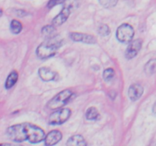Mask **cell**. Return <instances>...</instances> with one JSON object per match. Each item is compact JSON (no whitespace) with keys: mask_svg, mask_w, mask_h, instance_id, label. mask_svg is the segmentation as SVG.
<instances>
[{"mask_svg":"<svg viewBox=\"0 0 156 146\" xmlns=\"http://www.w3.org/2000/svg\"><path fill=\"white\" fill-rule=\"evenodd\" d=\"M62 45V40L56 35L52 38L47 39V40L38 46L36 50L37 57L41 59H47L55 56L58 50Z\"/></svg>","mask_w":156,"mask_h":146,"instance_id":"cell-1","label":"cell"},{"mask_svg":"<svg viewBox=\"0 0 156 146\" xmlns=\"http://www.w3.org/2000/svg\"><path fill=\"white\" fill-rule=\"evenodd\" d=\"M73 92L69 89H66L59 92L56 96L53 97L50 101L47 103V107L52 110L58 109L65 106L69 100L72 98Z\"/></svg>","mask_w":156,"mask_h":146,"instance_id":"cell-2","label":"cell"},{"mask_svg":"<svg viewBox=\"0 0 156 146\" xmlns=\"http://www.w3.org/2000/svg\"><path fill=\"white\" fill-rule=\"evenodd\" d=\"M7 135L11 140L15 142H22L27 140L25 123L13 125L8 128Z\"/></svg>","mask_w":156,"mask_h":146,"instance_id":"cell-3","label":"cell"},{"mask_svg":"<svg viewBox=\"0 0 156 146\" xmlns=\"http://www.w3.org/2000/svg\"><path fill=\"white\" fill-rule=\"evenodd\" d=\"M25 126L26 131H27V140L30 143L36 144V143H39L44 140L46 135L44 131L41 128L29 123H25Z\"/></svg>","mask_w":156,"mask_h":146,"instance_id":"cell-4","label":"cell"},{"mask_svg":"<svg viewBox=\"0 0 156 146\" xmlns=\"http://www.w3.org/2000/svg\"><path fill=\"white\" fill-rule=\"evenodd\" d=\"M134 29L130 24H123L119 26L116 33V36L120 42L123 43H130L133 39Z\"/></svg>","mask_w":156,"mask_h":146,"instance_id":"cell-5","label":"cell"},{"mask_svg":"<svg viewBox=\"0 0 156 146\" xmlns=\"http://www.w3.org/2000/svg\"><path fill=\"white\" fill-rule=\"evenodd\" d=\"M71 109L69 108H60L56 109L50 114L49 117V123L51 125H61L66 122L71 116Z\"/></svg>","mask_w":156,"mask_h":146,"instance_id":"cell-6","label":"cell"},{"mask_svg":"<svg viewBox=\"0 0 156 146\" xmlns=\"http://www.w3.org/2000/svg\"><path fill=\"white\" fill-rule=\"evenodd\" d=\"M143 45V40L140 39H136L132 40L129 43L126 52H125V56L127 59H131L136 57L140 51Z\"/></svg>","mask_w":156,"mask_h":146,"instance_id":"cell-7","label":"cell"},{"mask_svg":"<svg viewBox=\"0 0 156 146\" xmlns=\"http://www.w3.org/2000/svg\"><path fill=\"white\" fill-rule=\"evenodd\" d=\"M73 5H74V4L66 5L63 9H62V10L60 12V13L53 18L52 24L54 26H59L62 25L63 23H65L69 18V17L70 14H71V11Z\"/></svg>","mask_w":156,"mask_h":146,"instance_id":"cell-8","label":"cell"},{"mask_svg":"<svg viewBox=\"0 0 156 146\" xmlns=\"http://www.w3.org/2000/svg\"><path fill=\"white\" fill-rule=\"evenodd\" d=\"M69 37L71 38L72 40L75 42H81L87 44H94L96 43L95 38L87 33L73 32V33H70Z\"/></svg>","mask_w":156,"mask_h":146,"instance_id":"cell-9","label":"cell"},{"mask_svg":"<svg viewBox=\"0 0 156 146\" xmlns=\"http://www.w3.org/2000/svg\"><path fill=\"white\" fill-rule=\"evenodd\" d=\"M144 89L140 84H133L128 90V96L132 101H136L142 97Z\"/></svg>","mask_w":156,"mask_h":146,"instance_id":"cell-10","label":"cell"},{"mask_svg":"<svg viewBox=\"0 0 156 146\" xmlns=\"http://www.w3.org/2000/svg\"><path fill=\"white\" fill-rule=\"evenodd\" d=\"M62 138V132L59 130H52L47 134L44 138L46 145H54L57 144Z\"/></svg>","mask_w":156,"mask_h":146,"instance_id":"cell-11","label":"cell"},{"mask_svg":"<svg viewBox=\"0 0 156 146\" xmlns=\"http://www.w3.org/2000/svg\"><path fill=\"white\" fill-rule=\"evenodd\" d=\"M38 74L44 82H50V81H53L56 79L57 73L53 71V70L50 68H47V67H41L39 68L38 71Z\"/></svg>","mask_w":156,"mask_h":146,"instance_id":"cell-12","label":"cell"},{"mask_svg":"<svg viewBox=\"0 0 156 146\" xmlns=\"http://www.w3.org/2000/svg\"><path fill=\"white\" fill-rule=\"evenodd\" d=\"M67 145H76V146H82L86 145L87 143L85 141V138L81 135H74L70 137L66 142Z\"/></svg>","mask_w":156,"mask_h":146,"instance_id":"cell-13","label":"cell"},{"mask_svg":"<svg viewBox=\"0 0 156 146\" xmlns=\"http://www.w3.org/2000/svg\"><path fill=\"white\" fill-rule=\"evenodd\" d=\"M18 79V74L16 71H12L8 76L7 79L5 81V88L6 89H10L14 85L16 84L17 81Z\"/></svg>","mask_w":156,"mask_h":146,"instance_id":"cell-14","label":"cell"},{"mask_svg":"<svg viewBox=\"0 0 156 146\" xmlns=\"http://www.w3.org/2000/svg\"><path fill=\"white\" fill-rule=\"evenodd\" d=\"M41 33L44 35L47 39L49 38H52L53 36H56V29H55V26L53 25H46L41 30Z\"/></svg>","mask_w":156,"mask_h":146,"instance_id":"cell-15","label":"cell"},{"mask_svg":"<svg viewBox=\"0 0 156 146\" xmlns=\"http://www.w3.org/2000/svg\"><path fill=\"white\" fill-rule=\"evenodd\" d=\"M144 71L147 75H152L156 72V59H150L145 65Z\"/></svg>","mask_w":156,"mask_h":146,"instance_id":"cell-16","label":"cell"},{"mask_svg":"<svg viewBox=\"0 0 156 146\" xmlns=\"http://www.w3.org/2000/svg\"><path fill=\"white\" fill-rule=\"evenodd\" d=\"M99 116H100V114H99L98 110L97 108L94 106L88 108L85 113V117L88 120H97Z\"/></svg>","mask_w":156,"mask_h":146,"instance_id":"cell-17","label":"cell"},{"mask_svg":"<svg viewBox=\"0 0 156 146\" xmlns=\"http://www.w3.org/2000/svg\"><path fill=\"white\" fill-rule=\"evenodd\" d=\"M10 28L11 31H12V33H15V34H18V33H19L21 31V30H22V24H21V23L19 21H18V20H13V21L11 22Z\"/></svg>","mask_w":156,"mask_h":146,"instance_id":"cell-18","label":"cell"},{"mask_svg":"<svg viewBox=\"0 0 156 146\" xmlns=\"http://www.w3.org/2000/svg\"><path fill=\"white\" fill-rule=\"evenodd\" d=\"M100 4L106 9L114 7L118 2V0H98Z\"/></svg>","mask_w":156,"mask_h":146,"instance_id":"cell-19","label":"cell"},{"mask_svg":"<svg viewBox=\"0 0 156 146\" xmlns=\"http://www.w3.org/2000/svg\"><path fill=\"white\" fill-rule=\"evenodd\" d=\"M114 70L111 68H108L107 69H105L103 72V78L105 79L106 82H109L111 81L113 78L114 77Z\"/></svg>","mask_w":156,"mask_h":146,"instance_id":"cell-20","label":"cell"},{"mask_svg":"<svg viewBox=\"0 0 156 146\" xmlns=\"http://www.w3.org/2000/svg\"><path fill=\"white\" fill-rule=\"evenodd\" d=\"M98 33L101 36H107L111 33L110 27L107 24H102L98 28Z\"/></svg>","mask_w":156,"mask_h":146,"instance_id":"cell-21","label":"cell"},{"mask_svg":"<svg viewBox=\"0 0 156 146\" xmlns=\"http://www.w3.org/2000/svg\"><path fill=\"white\" fill-rule=\"evenodd\" d=\"M66 1V0H50L48 4H47V7L49 9H51V8L54 7V6L57 5L62 4V3H63Z\"/></svg>","mask_w":156,"mask_h":146,"instance_id":"cell-22","label":"cell"},{"mask_svg":"<svg viewBox=\"0 0 156 146\" xmlns=\"http://www.w3.org/2000/svg\"><path fill=\"white\" fill-rule=\"evenodd\" d=\"M152 113H153L154 115L156 116V101L155 102V103H154L153 106H152Z\"/></svg>","mask_w":156,"mask_h":146,"instance_id":"cell-23","label":"cell"}]
</instances>
